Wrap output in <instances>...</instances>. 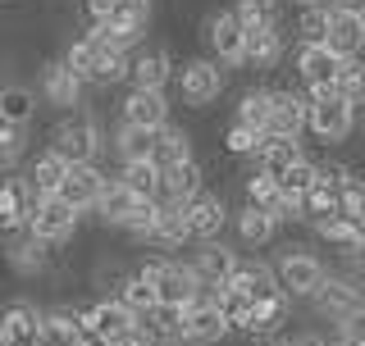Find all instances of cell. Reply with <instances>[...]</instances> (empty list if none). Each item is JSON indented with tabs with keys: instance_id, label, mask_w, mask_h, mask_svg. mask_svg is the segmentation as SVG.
<instances>
[{
	"instance_id": "49",
	"label": "cell",
	"mask_w": 365,
	"mask_h": 346,
	"mask_svg": "<svg viewBox=\"0 0 365 346\" xmlns=\"http://www.w3.org/2000/svg\"><path fill=\"white\" fill-rule=\"evenodd\" d=\"M334 342H342V346H365V310L338 319V324H334Z\"/></svg>"
},
{
	"instance_id": "18",
	"label": "cell",
	"mask_w": 365,
	"mask_h": 346,
	"mask_svg": "<svg viewBox=\"0 0 365 346\" xmlns=\"http://www.w3.org/2000/svg\"><path fill=\"white\" fill-rule=\"evenodd\" d=\"M324 46L338 55V60H361V51H365V19H361V14H342V9L329 5Z\"/></svg>"
},
{
	"instance_id": "9",
	"label": "cell",
	"mask_w": 365,
	"mask_h": 346,
	"mask_svg": "<svg viewBox=\"0 0 365 346\" xmlns=\"http://www.w3.org/2000/svg\"><path fill=\"white\" fill-rule=\"evenodd\" d=\"M182 224H187V237L192 241H215L224 233V224H228V205H224V196L220 192H197V196H187L182 201Z\"/></svg>"
},
{
	"instance_id": "32",
	"label": "cell",
	"mask_w": 365,
	"mask_h": 346,
	"mask_svg": "<svg viewBox=\"0 0 365 346\" xmlns=\"http://www.w3.org/2000/svg\"><path fill=\"white\" fill-rule=\"evenodd\" d=\"M233 228H237V237H242V246H265V241L279 233V224H274L265 210L247 205V201H242V210L233 214Z\"/></svg>"
},
{
	"instance_id": "23",
	"label": "cell",
	"mask_w": 365,
	"mask_h": 346,
	"mask_svg": "<svg viewBox=\"0 0 365 346\" xmlns=\"http://www.w3.org/2000/svg\"><path fill=\"white\" fill-rule=\"evenodd\" d=\"M205 169L197 164V155L192 159H182V164H174V169H160V201H174V205H182L187 196H197L201 187H205Z\"/></svg>"
},
{
	"instance_id": "28",
	"label": "cell",
	"mask_w": 365,
	"mask_h": 346,
	"mask_svg": "<svg viewBox=\"0 0 365 346\" xmlns=\"http://www.w3.org/2000/svg\"><path fill=\"white\" fill-rule=\"evenodd\" d=\"M119 187L133 201H160V164L155 159H133L119 169Z\"/></svg>"
},
{
	"instance_id": "15",
	"label": "cell",
	"mask_w": 365,
	"mask_h": 346,
	"mask_svg": "<svg viewBox=\"0 0 365 346\" xmlns=\"http://www.w3.org/2000/svg\"><path fill=\"white\" fill-rule=\"evenodd\" d=\"M119 123H128V128H169V100H165V91H133L128 87V96L119 100Z\"/></svg>"
},
{
	"instance_id": "33",
	"label": "cell",
	"mask_w": 365,
	"mask_h": 346,
	"mask_svg": "<svg viewBox=\"0 0 365 346\" xmlns=\"http://www.w3.org/2000/svg\"><path fill=\"white\" fill-rule=\"evenodd\" d=\"M283 60V32L279 28H256L247 32V64L251 68H269Z\"/></svg>"
},
{
	"instance_id": "7",
	"label": "cell",
	"mask_w": 365,
	"mask_h": 346,
	"mask_svg": "<svg viewBox=\"0 0 365 346\" xmlns=\"http://www.w3.org/2000/svg\"><path fill=\"white\" fill-rule=\"evenodd\" d=\"M201 37L210 41L215 64H220V68L247 64V32L237 28V19L228 14V9H220V14H210V19H201Z\"/></svg>"
},
{
	"instance_id": "16",
	"label": "cell",
	"mask_w": 365,
	"mask_h": 346,
	"mask_svg": "<svg viewBox=\"0 0 365 346\" xmlns=\"http://www.w3.org/2000/svg\"><path fill=\"white\" fill-rule=\"evenodd\" d=\"M83 310L87 305H55V310H46L37 346H83V337H87V315Z\"/></svg>"
},
{
	"instance_id": "52",
	"label": "cell",
	"mask_w": 365,
	"mask_h": 346,
	"mask_svg": "<svg viewBox=\"0 0 365 346\" xmlns=\"http://www.w3.org/2000/svg\"><path fill=\"white\" fill-rule=\"evenodd\" d=\"M347 224H351V237H356V246H365V214H351Z\"/></svg>"
},
{
	"instance_id": "11",
	"label": "cell",
	"mask_w": 365,
	"mask_h": 346,
	"mask_svg": "<svg viewBox=\"0 0 365 346\" xmlns=\"http://www.w3.org/2000/svg\"><path fill=\"white\" fill-rule=\"evenodd\" d=\"M224 337H228V324H224L220 310H215L210 292L197 296V301L182 310V346H220Z\"/></svg>"
},
{
	"instance_id": "45",
	"label": "cell",
	"mask_w": 365,
	"mask_h": 346,
	"mask_svg": "<svg viewBox=\"0 0 365 346\" xmlns=\"http://www.w3.org/2000/svg\"><path fill=\"white\" fill-rule=\"evenodd\" d=\"M114 301H119L123 310H133V315H142V310L155 305V292H151V283H146V278L128 273V278L119 283V292H114Z\"/></svg>"
},
{
	"instance_id": "20",
	"label": "cell",
	"mask_w": 365,
	"mask_h": 346,
	"mask_svg": "<svg viewBox=\"0 0 365 346\" xmlns=\"http://www.w3.org/2000/svg\"><path fill=\"white\" fill-rule=\"evenodd\" d=\"M41 319H46V310H37L32 301H9L0 310V332H5L9 346H37Z\"/></svg>"
},
{
	"instance_id": "22",
	"label": "cell",
	"mask_w": 365,
	"mask_h": 346,
	"mask_svg": "<svg viewBox=\"0 0 365 346\" xmlns=\"http://www.w3.org/2000/svg\"><path fill=\"white\" fill-rule=\"evenodd\" d=\"M137 332H142V337H151L155 346H182V310L155 301L151 310H142V315H137Z\"/></svg>"
},
{
	"instance_id": "14",
	"label": "cell",
	"mask_w": 365,
	"mask_h": 346,
	"mask_svg": "<svg viewBox=\"0 0 365 346\" xmlns=\"http://www.w3.org/2000/svg\"><path fill=\"white\" fill-rule=\"evenodd\" d=\"M315 305L338 324V319L365 310V292H361V283L351 278V273H324V283H319V292H315Z\"/></svg>"
},
{
	"instance_id": "25",
	"label": "cell",
	"mask_w": 365,
	"mask_h": 346,
	"mask_svg": "<svg viewBox=\"0 0 365 346\" xmlns=\"http://www.w3.org/2000/svg\"><path fill=\"white\" fill-rule=\"evenodd\" d=\"M128 78H133V91H165V83H169V51L128 55Z\"/></svg>"
},
{
	"instance_id": "12",
	"label": "cell",
	"mask_w": 365,
	"mask_h": 346,
	"mask_svg": "<svg viewBox=\"0 0 365 346\" xmlns=\"http://www.w3.org/2000/svg\"><path fill=\"white\" fill-rule=\"evenodd\" d=\"M37 91H41V100L51 110H60V114H73L78 105H83V83H78L73 73H68V64L64 60H51V64H41V73H37Z\"/></svg>"
},
{
	"instance_id": "26",
	"label": "cell",
	"mask_w": 365,
	"mask_h": 346,
	"mask_svg": "<svg viewBox=\"0 0 365 346\" xmlns=\"http://www.w3.org/2000/svg\"><path fill=\"white\" fill-rule=\"evenodd\" d=\"M283 324H288V296L279 292V296H265V301L251 305L242 332H251V337H279Z\"/></svg>"
},
{
	"instance_id": "4",
	"label": "cell",
	"mask_w": 365,
	"mask_h": 346,
	"mask_svg": "<svg viewBox=\"0 0 365 346\" xmlns=\"http://www.w3.org/2000/svg\"><path fill=\"white\" fill-rule=\"evenodd\" d=\"M78 233V210H68L60 196H32L28 210V237L41 246H64Z\"/></svg>"
},
{
	"instance_id": "56",
	"label": "cell",
	"mask_w": 365,
	"mask_h": 346,
	"mask_svg": "<svg viewBox=\"0 0 365 346\" xmlns=\"http://www.w3.org/2000/svg\"><path fill=\"white\" fill-rule=\"evenodd\" d=\"M279 346H292V342H279Z\"/></svg>"
},
{
	"instance_id": "40",
	"label": "cell",
	"mask_w": 365,
	"mask_h": 346,
	"mask_svg": "<svg viewBox=\"0 0 365 346\" xmlns=\"http://www.w3.org/2000/svg\"><path fill=\"white\" fill-rule=\"evenodd\" d=\"M151 159L160 169H174V164H182V159H192V137L182 128H160V142H155Z\"/></svg>"
},
{
	"instance_id": "34",
	"label": "cell",
	"mask_w": 365,
	"mask_h": 346,
	"mask_svg": "<svg viewBox=\"0 0 365 346\" xmlns=\"http://www.w3.org/2000/svg\"><path fill=\"white\" fill-rule=\"evenodd\" d=\"M297 32H302V46H324L329 0H302V9H297Z\"/></svg>"
},
{
	"instance_id": "51",
	"label": "cell",
	"mask_w": 365,
	"mask_h": 346,
	"mask_svg": "<svg viewBox=\"0 0 365 346\" xmlns=\"http://www.w3.org/2000/svg\"><path fill=\"white\" fill-rule=\"evenodd\" d=\"M334 9H342V14H361L365 19V0H329Z\"/></svg>"
},
{
	"instance_id": "38",
	"label": "cell",
	"mask_w": 365,
	"mask_h": 346,
	"mask_svg": "<svg viewBox=\"0 0 365 346\" xmlns=\"http://www.w3.org/2000/svg\"><path fill=\"white\" fill-rule=\"evenodd\" d=\"M256 159H260V169H256V173H265V178L279 182L283 173H288L297 159H306V155H302V146H297V142H265V151H260Z\"/></svg>"
},
{
	"instance_id": "31",
	"label": "cell",
	"mask_w": 365,
	"mask_h": 346,
	"mask_svg": "<svg viewBox=\"0 0 365 346\" xmlns=\"http://www.w3.org/2000/svg\"><path fill=\"white\" fill-rule=\"evenodd\" d=\"M155 142H160V132H151V128H128V123H119V132H114V151H119V164H133V159H151V155H155Z\"/></svg>"
},
{
	"instance_id": "57",
	"label": "cell",
	"mask_w": 365,
	"mask_h": 346,
	"mask_svg": "<svg viewBox=\"0 0 365 346\" xmlns=\"http://www.w3.org/2000/svg\"><path fill=\"white\" fill-rule=\"evenodd\" d=\"M5 346H9V342H5Z\"/></svg>"
},
{
	"instance_id": "41",
	"label": "cell",
	"mask_w": 365,
	"mask_h": 346,
	"mask_svg": "<svg viewBox=\"0 0 365 346\" xmlns=\"http://www.w3.org/2000/svg\"><path fill=\"white\" fill-rule=\"evenodd\" d=\"M334 91L347 100L351 110L365 105V60H342L338 64V78H334Z\"/></svg>"
},
{
	"instance_id": "1",
	"label": "cell",
	"mask_w": 365,
	"mask_h": 346,
	"mask_svg": "<svg viewBox=\"0 0 365 346\" xmlns=\"http://www.w3.org/2000/svg\"><path fill=\"white\" fill-rule=\"evenodd\" d=\"M137 278H146L151 283V292H155V301L160 305H174V310H187L201 292V283H197V273H192V264L187 260H174V256H151V260H142L137 264Z\"/></svg>"
},
{
	"instance_id": "36",
	"label": "cell",
	"mask_w": 365,
	"mask_h": 346,
	"mask_svg": "<svg viewBox=\"0 0 365 346\" xmlns=\"http://www.w3.org/2000/svg\"><path fill=\"white\" fill-rule=\"evenodd\" d=\"M233 123H242V128H251V132H265V123H269V91L265 87L242 91V96H237Z\"/></svg>"
},
{
	"instance_id": "5",
	"label": "cell",
	"mask_w": 365,
	"mask_h": 346,
	"mask_svg": "<svg viewBox=\"0 0 365 346\" xmlns=\"http://www.w3.org/2000/svg\"><path fill=\"white\" fill-rule=\"evenodd\" d=\"M83 315H87V332H91V337H101L106 346H128L133 332H137V315H133V310H123L114 296L91 301Z\"/></svg>"
},
{
	"instance_id": "27",
	"label": "cell",
	"mask_w": 365,
	"mask_h": 346,
	"mask_svg": "<svg viewBox=\"0 0 365 346\" xmlns=\"http://www.w3.org/2000/svg\"><path fill=\"white\" fill-rule=\"evenodd\" d=\"M146 241L151 246H169V251H178V246H187V224H182V205L174 201H160V210H155V224H151V233H146Z\"/></svg>"
},
{
	"instance_id": "47",
	"label": "cell",
	"mask_w": 365,
	"mask_h": 346,
	"mask_svg": "<svg viewBox=\"0 0 365 346\" xmlns=\"http://www.w3.org/2000/svg\"><path fill=\"white\" fill-rule=\"evenodd\" d=\"M155 210H160V201H133V214L123 219V233L146 241V233H151V224H155Z\"/></svg>"
},
{
	"instance_id": "30",
	"label": "cell",
	"mask_w": 365,
	"mask_h": 346,
	"mask_svg": "<svg viewBox=\"0 0 365 346\" xmlns=\"http://www.w3.org/2000/svg\"><path fill=\"white\" fill-rule=\"evenodd\" d=\"M228 14L237 19V28H242V32H256V28H279V23H283L279 0H233V9H228Z\"/></svg>"
},
{
	"instance_id": "37",
	"label": "cell",
	"mask_w": 365,
	"mask_h": 346,
	"mask_svg": "<svg viewBox=\"0 0 365 346\" xmlns=\"http://www.w3.org/2000/svg\"><path fill=\"white\" fill-rule=\"evenodd\" d=\"M342 214V201H338V192L334 187H324V182H315L311 192L302 196V219L306 224H324V219H338Z\"/></svg>"
},
{
	"instance_id": "8",
	"label": "cell",
	"mask_w": 365,
	"mask_h": 346,
	"mask_svg": "<svg viewBox=\"0 0 365 346\" xmlns=\"http://www.w3.org/2000/svg\"><path fill=\"white\" fill-rule=\"evenodd\" d=\"M220 91H224V68L215 64V60H187L178 68V96L187 100L192 110H205V105H215L220 100Z\"/></svg>"
},
{
	"instance_id": "2",
	"label": "cell",
	"mask_w": 365,
	"mask_h": 346,
	"mask_svg": "<svg viewBox=\"0 0 365 346\" xmlns=\"http://www.w3.org/2000/svg\"><path fill=\"white\" fill-rule=\"evenodd\" d=\"M55 159H64L68 169L73 164H96L101 155V123L91 119V114H64L60 123L51 128V146H46Z\"/></svg>"
},
{
	"instance_id": "54",
	"label": "cell",
	"mask_w": 365,
	"mask_h": 346,
	"mask_svg": "<svg viewBox=\"0 0 365 346\" xmlns=\"http://www.w3.org/2000/svg\"><path fill=\"white\" fill-rule=\"evenodd\" d=\"M0 246H5V233H0Z\"/></svg>"
},
{
	"instance_id": "10",
	"label": "cell",
	"mask_w": 365,
	"mask_h": 346,
	"mask_svg": "<svg viewBox=\"0 0 365 346\" xmlns=\"http://www.w3.org/2000/svg\"><path fill=\"white\" fill-rule=\"evenodd\" d=\"M192 273H197L201 292H220V287L233 278V264H237V251L224 246L220 237L215 241H197V251H192Z\"/></svg>"
},
{
	"instance_id": "55",
	"label": "cell",
	"mask_w": 365,
	"mask_h": 346,
	"mask_svg": "<svg viewBox=\"0 0 365 346\" xmlns=\"http://www.w3.org/2000/svg\"><path fill=\"white\" fill-rule=\"evenodd\" d=\"M329 346H342V342H329Z\"/></svg>"
},
{
	"instance_id": "53",
	"label": "cell",
	"mask_w": 365,
	"mask_h": 346,
	"mask_svg": "<svg viewBox=\"0 0 365 346\" xmlns=\"http://www.w3.org/2000/svg\"><path fill=\"white\" fill-rule=\"evenodd\" d=\"M351 269H356V283H365V246L351 251Z\"/></svg>"
},
{
	"instance_id": "13",
	"label": "cell",
	"mask_w": 365,
	"mask_h": 346,
	"mask_svg": "<svg viewBox=\"0 0 365 346\" xmlns=\"http://www.w3.org/2000/svg\"><path fill=\"white\" fill-rule=\"evenodd\" d=\"M302 132H306V96H297V91H269L265 142H297Z\"/></svg>"
},
{
	"instance_id": "29",
	"label": "cell",
	"mask_w": 365,
	"mask_h": 346,
	"mask_svg": "<svg viewBox=\"0 0 365 346\" xmlns=\"http://www.w3.org/2000/svg\"><path fill=\"white\" fill-rule=\"evenodd\" d=\"M64 173H68L64 159H55L51 151H41V155L28 164V196H60Z\"/></svg>"
},
{
	"instance_id": "43",
	"label": "cell",
	"mask_w": 365,
	"mask_h": 346,
	"mask_svg": "<svg viewBox=\"0 0 365 346\" xmlns=\"http://www.w3.org/2000/svg\"><path fill=\"white\" fill-rule=\"evenodd\" d=\"M315 182H319V164H315V159H297V164L279 178V192L288 196V201H302Z\"/></svg>"
},
{
	"instance_id": "19",
	"label": "cell",
	"mask_w": 365,
	"mask_h": 346,
	"mask_svg": "<svg viewBox=\"0 0 365 346\" xmlns=\"http://www.w3.org/2000/svg\"><path fill=\"white\" fill-rule=\"evenodd\" d=\"M146 19H151V0H114V9L101 23L114 32V41L128 51L133 41L146 37Z\"/></svg>"
},
{
	"instance_id": "50",
	"label": "cell",
	"mask_w": 365,
	"mask_h": 346,
	"mask_svg": "<svg viewBox=\"0 0 365 346\" xmlns=\"http://www.w3.org/2000/svg\"><path fill=\"white\" fill-rule=\"evenodd\" d=\"M83 9H87V19H91V23H101V19H106L110 9H114V0H83Z\"/></svg>"
},
{
	"instance_id": "24",
	"label": "cell",
	"mask_w": 365,
	"mask_h": 346,
	"mask_svg": "<svg viewBox=\"0 0 365 346\" xmlns=\"http://www.w3.org/2000/svg\"><path fill=\"white\" fill-rule=\"evenodd\" d=\"M228 287H237V292H247L251 301H265V296H279V278H274V269L265 260H237L233 264V278Z\"/></svg>"
},
{
	"instance_id": "35",
	"label": "cell",
	"mask_w": 365,
	"mask_h": 346,
	"mask_svg": "<svg viewBox=\"0 0 365 346\" xmlns=\"http://www.w3.org/2000/svg\"><path fill=\"white\" fill-rule=\"evenodd\" d=\"M128 214H133V196L119 187V178H106V192H101V201H96V219L110 224V228H123Z\"/></svg>"
},
{
	"instance_id": "48",
	"label": "cell",
	"mask_w": 365,
	"mask_h": 346,
	"mask_svg": "<svg viewBox=\"0 0 365 346\" xmlns=\"http://www.w3.org/2000/svg\"><path fill=\"white\" fill-rule=\"evenodd\" d=\"M315 237L329 241V246H342V251H356V237H351V224L347 219H324V224H315Z\"/></svg>"
},
{
	"instance_id": "6",
	"label": "cell",
	"mask_w": 365,
	"mask_h": 346,
	"mask_svg": "<svg viewBox=\"0 0 365 346\" xmlns=\"http://www.w3.org/2000/svg\"><path fill=\"white\" fill-rule=\"evenodd\" d=\"M274 278H279L283 296H315L319 283H324V264H319V256H311L306 246H292L288 256L279 260Z\"/></svg>"
},
{
	"instance_id": "46",
	"label": "cell",
	"mask_w": 365,
	"mask_h": 346,
	"mask_svg": "<svg viewBox=\"0 0 365 346\" xmlns=\"http://www.w3.org/2000/svg\"><path fill=\"white\" fill-rule=\"evenodd\" d=\"M224 151L228 155H260L265 151V132H251V128H242V123H228Z\"/></svg>"
},
{
	"instance_id": "3",
	"label": "cell",
	"mask_w": 365,
	"mask_h": 346,
	"mask_svg": "<svg viewBox=\"0 0 365 346\" xmlns=\"http://www.w3.org/2000/svg\"><path fill=\"white\" fill-rule=\"evenodd\" d=\"M351 128H356V110H351L334 87L329 91H306V132H315L319 142L338 146V142L351 137Z\"/></svg>"
},
{
	"instance_id": "21",
	"label": "cell",
	"mask_w": 365,
	"mask_h": 346,
	"mask_svg": "<svg viewBox=\"0 0 365 346\" xmlns=\"http://www.w3.org/2000/svg\"><path fill=\"white\" fill-rule=\"evenodd\" d=\"M338 55L329 51V46H302L297 51V78L306 83V91H329L338 78Z\"/></svg>"
},
{
	"instance_id": "44",
	"label": "cell",
	"mask_w": 365,
	"mask_h": 346,
	"mask_svg": "<svg viewBox=\"0 0 365 346\" xmlns=\"http://www.w3.org/2000/svg\"><path fill=\"white\" fill-rule=\"evenodd\" d=\"M5 251H9V264H14V269L19 273H37L41 269V264H46V246H41V241H23V233L19 237H9L5 241Z\"/></svg>"
},
{
	"instance_id": "42",
	"label": "cell",
	"mask_w": 365,
	"mask_h": 346,
	"mask_svg": "<svg viewBox=\"0 0 365 346\" xmlns=\"http://www.w3.org/2000/svg\"><path fill=\"white\" fill-rule=\"evenodd\" d=\"M37 105H32V91L28 87H0V119L5 123H23L28 128Z\"/></svg>"
},
{
	"instance_id": "39",
	"label": "cell",
	"mask_w": 365,
	"mask_h": 346,
	"mask_svg": "<svg viewBox=\"0 0 365 346\" xmlns=\"http://www.w3.org/2000/svg\"><path fill=\"white\" fill-rule=\"evenodd\" d=\"M210 301H215V310L224 315L228 332H233V328H242V324H247V315H251V305H256L247 292H237V287H228V283L220 287V292H210Z\"/></svg>"
},
{
	"instance_id": "17",
	"label": "cell",
	"mask_w": 365,
	"mask_h": 346,
	"mask_svg": "<svg viewBox=\"0 0 365 346\" xmlns=\"http://www.w3.org/2000/svg\"><path fill=\"white\" fill-rule=\"evenodd\" d=\"M101 192H106V173H101L96 164H73L64 173V182H60V201L68 205V210H78V214L96 210Z\"/></svg>"
}]
</instances>
